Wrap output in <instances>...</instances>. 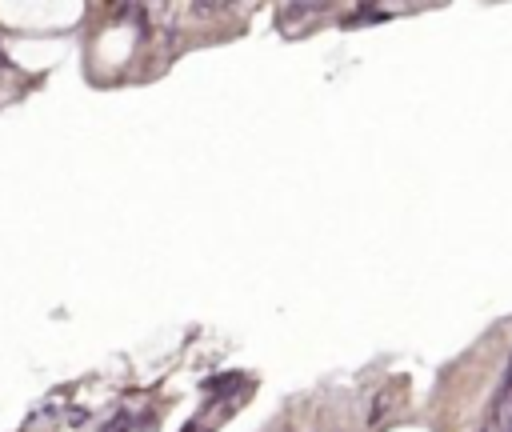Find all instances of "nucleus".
Here are the masks:
<instances>
[{
  "label": "nucleus",
  "mask_w": 512,
  "mask_h": 432,
  "mask_svg": "<svg viewBox=\"0 0 512 432\" xmlns=\"http://www.w3.org/2000/svg\"><path fill=\"white\" fill-rule=\"evenodd\" d=\"M508 408H512V360H508V368H504V376H500V388L492 392V404H488V424H484V432H492Z\"/></svg>",
  "instance_id": "1"
},
{
  "label": "nucleus",
  "mask_w": 512,
  "mask_h": 432,
  "mask_svg": "<svg viewBox=\"0 0 512 432\" xmlns=\"http://www.w3.org/2000/svg\"><path fill=\"white\" fill-rule=\"evenodd\" d=\"M504 432H512V416H508V424H504Z\"/></svg>",
  "instance_id": "2"
}]
</instances>
